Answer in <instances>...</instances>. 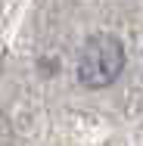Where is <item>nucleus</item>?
Instances as JSON below:
<instances>
[{
	"label": "nucleus",
	"mask_w": 143,
	"mask_h": 146,
	"mask_svg": "<svg viewBox=\"0 0 143 146\" xmlns=\"http://www.w3.org/2000/svg\"><path fill=\"white\" fill-rule=\"evenodd\" d=\"M121 72H124V44L115 34H93V37H87L81 53H78V65H75L78 81L90 90H103V87H109Z\"/></svg>",
	"instance_id": "obj_1"
}]
</instances>
